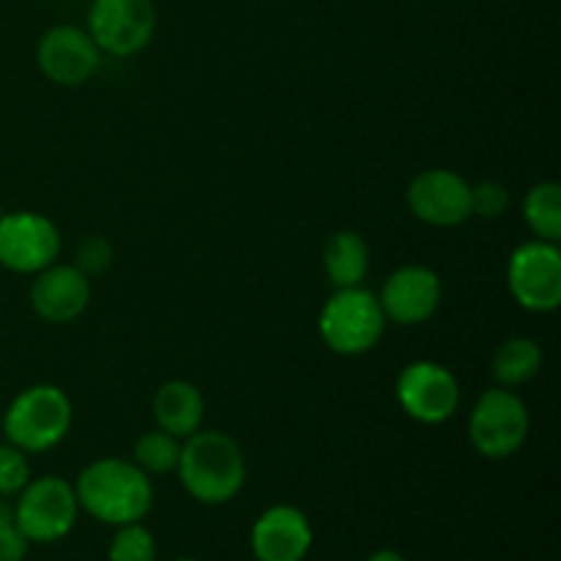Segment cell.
Segmentation results:
<instances>
[{
  "label": "cell",
  "mask_w": 561,
  "mask_h": 561,
  "mask_svg": "<svg viewBox=\"0 0 561 561\" xmlns=\"http://www.w3.org/2000/svg\"><path fill=\"white\" fill-rule=\"evenodd\" d=\"M36 60L47 80L77 88L96 75L102 49L96 47L85 27L55 25L38 42Z\"/></svg>",
  "instance_id": "cell-12"
},
{
  "label": "cell",
  "mask_w": 561,
  "mask_h": 561,
  "mask_svg": "<svg viewBox=\"0 0 561 561\" xmlns=\"http://www.w3.org/2000/svg\"><path fill=\"white\" fill-rule=\"evenodd\" d=\"M77 493L64 477H36L16 493L14 524L31 542H58L75 529Z\"/></svg>",
  "instance_id": "cell-6"
},
{
  "label": "cell",
  "mask_w": 561,
  "mask_h": 561,
  "mask_svg": "<svg viewBox=\"0 0 561 561\" xmlns=\"http://www.w3.org/2000/svg\"><path fill=\"white\" fill-rule=\"evenodd\" d=\"M91 305V277L75 263H49L36 272L31 285V307L49 323H69Z\"/></svg>",
  "instance_id": "cell-14"
},
{
  "label": "cell",
  "mask_w": 561,
  "mask_h": 561,
  "mask_svg": "<svg viewBox=\"0 0 561 561\" xmlns=\"http://www.w3.org/2000/svg\"><path fill=\"white\" fill-rule=\"evenodd\" d=\"M75 411L64 389L36 383L16 394L3 414V436L25 455L47 453L58 447L69 433Z\"/></svg>",
  "instance_id": "cell-3"
},
{
  "label": "cell",
  "mask_w": 561,
  "mask_h": 561,
  "mask_svg": "<svg viewBox=\"0 0 561 561\" xmlns=\"http://www.w3.org/2000/svg\"><path fill=\"white\" fill-rule=\"evenodd\" d=\"M367 561H405V559L400 557L398 551H389V548H383V551H376Z\"/></svg>",
  "instance_id": "cell-27"
},
{
  "label": "cell",
  "mask_w": 561,
  "mask_h": 561,
  "mask_svg": "<svg viewBox=\"0 0 561 561\" xmlns=\"http://www.w3.org/2000/svg\"><path fill=\"white\" fill-rule=\"evenodd\" d=\"M85 31L102 53L129 58L151 44L157 5L153 0H93Z\"/></svg>",
  "instance_id": "cell-7"
},
{
  "label": "cell",
  "mask_w": 561,
  "mask_h": 561,
  "mask_svg": "<svg viewBox=\"0 0 561 561\" xmlns=\"http://www.w3.org/2000/svg\"><path fill=\"white\" fill-rule=\"evenodd\" d=\"M250 542L257 561H301L312 548V526L294 504H274L255 520Z\"/></svg>",
  "instance_id": "cell-15"
},
{
  "label": "cell",
  "mask_w": 561,
  "mask_h": 561,
  "mask_svg": "<svg viewBox=\"0 0 561 561\" xmlns=\"http://www.w3.org/2000/svg\"><path fill=\"white\" fill-rule=\"evenodd\" d=\"M179 480L201 504H228L244 488L247 460L239 442L222 431H197L184 438L179 455Z\"/></svg>",
  "instance_id": "cell-2"
},
{
  "label": "cell",
  "mask_w": 561,
  "mask_h": 561,
  "mask_svg": "<svg viewBox=\"0 0 561 561\" xmlns=\"http://www.w3.org/2000/svg\"><path fill=\"white\" fill-rule=\"evenodd\" d=\"M524 219L535 239L559 244L561 239V190L557 181H540L524 197Z\"/></svg>",
  "instance_id": "cell-19"
},
{
  "label": "cell",
  "mask_w": 561,
  "mask_h": 561,
  "mask_svg": "<svg viewBox=\"0 0 561 561\" xmlns=\"http://www.w3.org/2000/svg\"><path fill=\"white\" fill-rule=\"evenodd\" d=\"M398 403L420 425H442L460 405V383L444 365L431 359L411 362L398 376Z\"/></svg>",
  "instance_id": "cell-9"
},
{
  "label": "cell",
  "mask_w": 561,
  "mask_h": 561,
  "mask_svg": "<svg viewBox=\"0 0 561 561\" xmlns=\"http://www.w3.org/2000/svg\"><path fill=\"white\" fill-rule=\"evenodd\" d=\"M181 442L164 431H148L135 442V460L131 463L146 474H170L179 466Z\"/></svg>",
  "instance_id": "cell-20"
},
{
  "label": "cell",
  "mask_w": 561,
  "mask_h": 561,
  "mask_svg": "<svg viewBox=\"0 0 561 561\" xmlns=\"http://www.w3.org/2000/svg\"><path fill=\"white\" fill-rule=\"evenodd\" d=\"M411 214L433 228H458L471 219V184L455 170H422L405 192Z\"/></svg>",
  "instance_id": "cell-11"
},
{
  "label": "cell",
  "mask_w": 561,
  "mask_h": 561,
  "mask_svg": "<svg viewBox=\"0 0 561 561\" xmlns=\"http://www.w3.org/2000/svg\"><path fill=\"white\" fill-rule=\"evenodd\" d=\"M173 561H197V559H192V557H179V559H173Z\"/></svg>",
  "instance_id": "cell-28"
},
{
  "label": "cell",
  "mask_w": 561,
  "mask_h": 561,
  "mask_svg": "<svg viewBox=\"0 0 561 561\" xmlns=\"http://www.w3.org/2000/svg\"><path fill=\"white\" fill-rule=\"evenodd\" d=\"M60 255V230L44 214L14 211L0 217V266L36 274Z\"/></svg>",
  "instance_id": "cell-10"
},
{
  "label": "cell",
  "mask_w": 561,
  "mask_h": 561,
  "mask_svg": "<svg viewBox=\"0 0 561 561\" xmlns=\"http://www.w3.org/2000/svg\"><path fill=\"white\" fill-rule=\"evenodd\" d=\"M529 436V409L513 389L493 387L480 394L469 416V438L488 460L513 458Z\"/></svg>",
  "instance_id": "cell-5"
},
{
  "label": "cell",
  "mask_w": 561,
  "mask_h": 561,
  "mask_svg": "<svg viewBox=\"0 0 561 561\" xmlns=\"http://www.w3.org/2000/svg\"><path fill=\"white\" fill-rule=\"evenodd\" d=\"M323 272L334 288H354L362 285L370 268V250L365 239L354 230H337L323 244Z\"/></svg>",
  "instance_id": "cell-17"
},
{
  "label": "cell",
  "mask_w": 561,
  "mask_h": 561,
  "mask_svg": "<svg viewBox=\"0 0 561 561\" xmlns=\"http://www.w3.org/2000/svg\"><path fill=\"white\" fill-rule=\"evenodd\" d=\"M11 520H14V510L9 507L5 496H0V529H3L5 524H11Z\"/></svg>",
  "instance_id": "cell-26"
},
{
  "label": "cell",
  "mask_w": 561,
  "mask_h": 561,
  "mask_svg": "<svg viewBox=\"0 0 561 561\" xmlns=\"http://www.w3.org/2000/svg\"><path fill=\"white\" fill-rule=\"evenodd\" d=\"M0 217H3V206H0Z\"/></svg>",
  "instance_id": "cell-29"
},
{
  "label": "cell",
  "mask_w": 561,
  "mask_h": 561,
  "mask_svg": "<svg viewBox=\"0 0 561 561\" xmlns=\"http://www.w3.org/2000/svg\"><path fill=\"white\" fill-rule=\"evenodd\" d=\"M507 288L529 312H553L561 305V252L551 241H526L510 255Z\"/></svg>",
  "instance_id": "cell-8"
},
{
  "label": "cell",
  "mask_w": 561,
  "mask_h": 561,
  "mask_svg": "<svg viewBox=\"0 0 561 561\" xmlns=\"http://www.w3.org/2000/svg\"><path fill=\"white\" fill-rule=\"evenodd\" d=\"M31 482V463L14 444H0V496H16Z\"/></svg>",
  "instance_id": "cell-23"
},
{
  "label": "cell",
  "mask_w": 561,
  "mask_h": 561,
  "mask_svg": "<svg viewBox=\"0 0 561 561\" xmlns=\"http://www.w3.org/2000/svg\"><path fill=\"white\" fill-rule=\"evenodd\" d=\"M442 296V277L433 268L409 263V266H400L398 272L389 274L378 301H381L387 321L400 323V327H416V323H425L427 318L436 316Z\"/></svg>",
  "instance_id": "cell-13"
},
{
  "label": "cell",
  "mask_w": 561,
  "mask_h": 561,
  "mask_svg": "<svg viewBox=\"0 0 561 561\" xmlns=\"http://www.w3.org/2000/svg\"><path fill=\"white\" fill-rule=\"evenodd\" d=\"M115 529L107 551L110 561H157V540L146 526L126 524Z\"/></svg>",
  "instance_id": "cell-21"
},
{
  "label": "cell",
  "mask_w": 561,
  "mask_h": 561,
  "mask_svg": "<svg viewBox=\"0 0 561 561\" xmlns=\"http://www.w3.org/2000/svg\"><path fill=\"white\" fill-rule=\"evenodd\" d=\"M113 244H110L104 236H91V239L82 241L75 252V266L80 268L85 277H99V274L107 272L113 266Z\"/></svg>",
  "instance_id": "cell-24"
},
{
  "label": "cell",
  "mask_w": 561,
  "mask_h": 561,
  "mask_svg": "<svg viewBox=\"0 0 561 561\" xmlns=\"http://www.w3.org/2000/svg\"><path fill=\"white\" fill-rule=\"evenodd\" d=\"M542 351L531 337H510L496 348L491 362V376L499 387L515 389L529 383L540 373Z\"/></svg>",
  "instance_id": "cell-18"
},
{
  "label": "cell",
  "mask_w": 561,
  "mask_h": 561,
  "mask_svg": "<svg viewBox=\"0 0 561 561\" xmlns=\"http://www.w3.org/2000/svg\"><path fill=\"white\" fill-rule=\"evenodd\" d=\"M27 548H31V540L22 535L14 520L0 529V561H22L27 557Z\"/></svg>",
  "instance_id": "cell-25"
},
{
  "label": "cell",
  "mask_w": 561,
  "mask_h": 561,
  "mask_svg": "<svg viewBox=\"0 0 561 561\" xmlns=\"http://www.w3.org/2000/svg\"><path fill=\"white\" fill-rule=\"evenodd\" d=\"M510 206H513V197L502 181L488 179L471 186V217L499 219L510 211Z\"/></svg>",
  "instance_id": "cell-22"
},
{
  "label": "cell",
  "mask_w": 561,
  "mask_h": 561,
  "mask_svg": "<svg viewBox=\"0 0 561 561\" xmlns=\"http://www.w3.org/2000/svg\"><path fill=\"white\" fill-rule=\"evenodd\" d=\"M387 316L381 301L373 290L354 285V288H337L323 305L318 318V332L323 343L343 356L367 354L381 340Z\"/></svg>",
  "instance_id": "cell-4"
},
{
  "label": "cell",
  "mask_w": 561,
  "mask_h": 561,
  "mask_svg": "<svg viewBox=\"0 0 561 561\" xmlns=\"http://www.w3.org/2000/svg\"><path fill=\"white\" fill-rule=\"evenodd\" d=\"M504 3H510V0H504Z\"/></svg>",
  "instance_id": "cell-30"
},
{
  "label": "cell",
  "mask_w": 561,
  "mask_h": 561,
  "mask_svg": "<svg viewBox=\"0 0 561 561\" xmlns=\"http://www.w3.org/2000/svg\"><path fill=\"white\" fill-rule=\"evenodd\" d=\"M77 504L107 526L140 524L153 504L151 480L131 460L99 458L75 482Z\"/></svg>",
  "instance_id": "cell-1"
},
{
  "label": "cell",
  "mask_w": 561,
  "mask_h": 561,
  "mask_svg": "<svg viewBox=\"0 0 561 561\" xmlns=\"http://www.w3.org/2000/svg\"><path fill=\"white\" fill-rule=\"evenodd\" d=\"M203 416H206V400L195 383L184 378L164 381L153 394V420L159 431L170 433L179 442L190 438L192 433L201 431Z\"/></svg>",
  "instance_id": "cell-16"
}]
</instances>
